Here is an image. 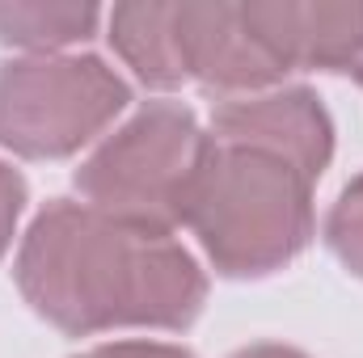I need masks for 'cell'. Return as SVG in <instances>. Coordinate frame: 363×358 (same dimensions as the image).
Instances as JSON below:
<instances>
[{
	"label": "cell",
	"instance_id": "cell-1",
	"mask_svg": "<svg viewBox=\"0 0 363 358\" xmlns=\"http://www.w3.org/2000/svg\"><path fill=\"white\" fill-rule=\"evenodd\" d=\"M26 304L72 337L110 329H190L207 299L199 262L174 241L89 202L51 198L13 262Z\"/></svg>",
	"mask_w": 363,
	"mask_h": 358
},
{
	"label": "cell",
	"instance_id": "cell-2",
	"mask_svg": "<svg viewBox=\"0 0 363 358\" xmlns=\"http://www.w3.org/2000/svg\"><path fill=\"white\" fill-rule=\"evenodd\" d=\"M313 185L317 178L296 161L207 131L186 228L199 236L216 274L267 278L291 266L313 241Z\"/></svg>",
	"mask_w": 363,
	"mask_h": 358
},
{
	"label": "cell",
	"instance_id": "cell-3",
	"mask_svg": "<svg viewBox=\"0 0 363 358\" xmlns=\"http://www.w3.org/2000/svg\"><path fill=\"white\" fill-rule=\"evenodd\" d=\"M207 131L182 101H148L114 135H106L77 169V194L114 219L174 232L186 228Z\"/></svg>",
	"mask_w": 363,
	"mask_h": 358
},
{
	"label": "cell",
	"instance_id": "cell-4",
	"mask_svg": "<svg viewBox=\"0 0 363 358\" xmlns=\"http://www.w3.org/2000/svg\"><path fill=\"white\" fill-rule=\"evenodd\" d=\"M131 101L127 81L97 55H21L0 64V148L64 161L93 144Z\"/></svg>",
	"mask_w": 363,
	"mask_h": 358
},
{
	"label": "cell",
	"instance_id": "cell-5",
	"mask_svg": "<svg viewBox=\"0 0 363 358\" xmlns=\"http://www.w3.org/2000/svg\"><path fill=\"white\" fill-rule=\"evenodd\" d=\"M174 21L186 81L220 93L224 101L271 93L287 76L267 38L254 30L245 4H174Z\"/></svg>",
	"mask_w": 363,
	"mask_h": 358
},
{
	"label": "cell",
	"instance_id": "cell-6",
	"mask_svg": "<svg viewBox=\"0 0 363 358\" xmlns=\"http://www.w3.org/2000/svg\"><path fill=\"white\" fill-rule=\"evenodd\" d=\"M211 135L279 152L313 178H321L334 156V122L313 89H271L220 101L211 114Z\"/></svg>",
	"mask_w": 363,
	"mask_h": 358
},
{
	"label": "cell",
	"instance_id": "cell-7",
	"mask_svg": "<svg viewBox=\"0 0 363 358\" xmlns=\"http://www.w3.org/2000/svg\"><path fill=\"white\" fill-rule=\"evenodd\" d=\"M254 30L267 38L279 64L321 68V72H359L363 64V4H245Z\"/></svg>",
	"mask_w": 363,
	"mask_h": 358
},
{
	"label": "cell",
	"instance_id": "cell-8",
	"mask_svg": "<svg viewBox=\"0 0 363 358\" xmlns=\"http://www.w3.org/2000/svg\"><path fill=\"white\" fill-rule=\"evenodd\" d=\"M110 42L148 89L186 85L174 4H118V8H110Z\"/></svg>",
	"mask_w": 363,
	"mask_h": 358
},
{
	"label": "cell",
	"instance_id": "cell-9",
	"mask_svg": "<svg viewBox=\"0 0 363 358\" xmlns=\"http://www.w3.org/2000/svg\"><path fill=\"white\" fill-rule=\"evenodd\" d=\"M101 8L93 4H0V42L26 55H55L60 47L97 34Z\"/></svg>",
	"mask_w": 363,
	"mask_h": 358
},
{
	"label": "cell",
	"instance_id": "cell-10",
	"mask_svg": "<svg viewBox=\"0 0 363 358\" xmlns=\"http://www.w3.org/2000/svg\"><path fill=\"white\" fill-rule=\"evenodd\" d=\"M325 245L355 278H363V173L338 194L325 219Z\"/></svg>",
	"mask_w": 363,
	"mask_h": 358
},
{
	"label": "cell",
	"instance_id": "cell-11",
	"mask_svg": "<svg viewBox=\"0 0 363 358\" xmlns=\"http://www.w3.org/2000/svg\"><path fill=\"white\" fill-rule=\"evenodd\" d=\"M26 211V178L0 161V258L9 253L13 236H17V219Z\"/></svg>",
	"mask_w": 363,
	"mask_h": 358
},
{
	"label": "cell",
	"instance_id": "cell-12",
	"mask_svg": "<svg viewBox=\"0 0 363 358\" xmlns=\"http://www.w3.org/2000/svg\"><path fill=\"white\" fill-rule=\"evenodd\" d=\"M77 358H194L182 346H165V342H106V346H93Z\"/></svg>",
	"mask_w": 363,
	"mask_h": 358
},
{
	"label": "cell",
	"instance_id": "cell-13",
	"mask_svg": "<svg viewBox=\"0 0 363 358\" xmlns=\"http://www.w3.org/2000/svg\"><path fill=\"white\" fill-rule=\"evenodd\" d=\"M233 358H308V354H300V350H291V346H279V342H254V346L237 350Z\"/></svg>",
	"mask_w": 363,
	"mask_h": 358
},
{
	"label": "cell",
	"instance_id": "cell-14",
	"mask_svg": "<svg viewBox=\"0 0 363 358\" xmlns=\"http://www.w3.org/2000/svg\"><path fill=\"white\" fill-rule=\"evenodd\" d=\"M355 76H359V81H363V64H359V72H355Z\"/></svg>",
	"mask_w": 363,
	"mask_h": 358
}]
</instances>
